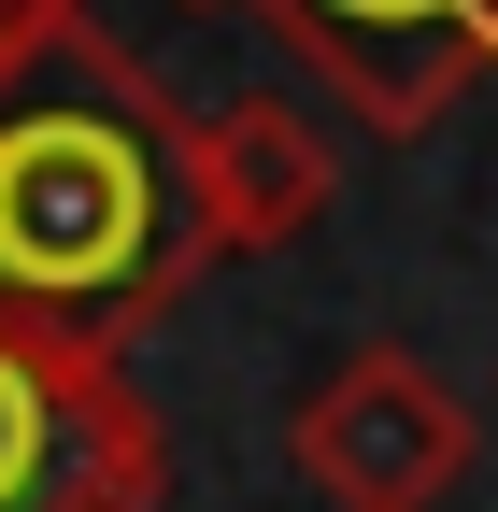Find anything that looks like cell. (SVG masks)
<instances>
[{
	"instance_id": "obj_5",
	"label": "cell",
	"mask_w": 498,
	"mask_h": 512,
	"mask_svg": "<svg viewBox=\"0 0 498 512\" xmlns=\"http://www.w3.org/2000/svg\"><path fill=\"white\" fill-rule=\"evenodd\" d=\"M328 185H342V157H328L314 114H285V100H214L200 114V228H214V256H285L328 214Z\"/></svg>"
},
{
	"instance_id": "obj_2",
	"label": "cell",
	"mask_w": 498,
	"mask_h": 512,
	"mask_svg": "<svg viewBox=\"0 0 498 512\" xmlns=\"http://www.w3.org/2000/svg\"><path fill=\"white\" fill-rule=\"evenodd\" d=\"M171 427L129 356L0 313V512H157Z\"/></svg>"
},
{
	"instance_id": "obj_6",
	"label": "cell",
	"mask_w": 498,
	"mask_h": 512,
	"mask_svg": "<svg viewBox=\"0 0 498 512\" xmlns=\"http://www.w3.org/2000/svg\"><path fill=\"white\" fill-rule=\"evenodd\" d=\"M57 29H86V0H0V86H15Z\"/></svg>"
},
{
	"instance_id": "obj_1",
	"label": "cell",
	"mask_w": 498,
	"mask_h": 512,
	"mask_svg": "<svg viewBox=\"0 0 498 512\" xmlns=\"http://www.w3.org/2000/svg\"><path fill=\"white\" fill-rule=\"evenodd\" d=\"M214 271L200 228V114L100 15L57 29L0 86V313L57 342H129Z\"/></svg>"
},
{
	"instance_id": "obj_4",
	"label": "cell",
	"mask_w": 498,
	"mask_h": 512,
	"mask_svg": "<svg viewBox=\"0 0 498 512\" xmlns=\"http://www.w3.org/2000/svg\"><path fill=\"white\" fill-rule=\"evenodd\" d=\"M370 143H427L470 72H498V0H242Z\"/></svg>"
},
{
	"instance_id": "obj_3",
	"label": "cell",
	"mask_w": 498,
	"mask_h": 512,
	"mask_svg": "<svg viewBox=\"0 0 498 512\" xmlns=\"http://www.w3.org/2000/svg\"><path fill=\"white\" fill-rule=\"evenodd\" d=\"M285 456H299V484H314L328 512H442L470 484V456H484V427H470V399L427 356L356 342L314 399H299Z\"/></svg>"
}]
</instances>
